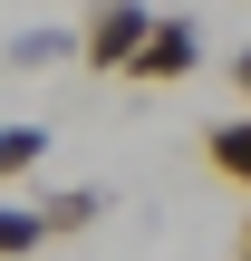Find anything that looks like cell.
<instances>
[{"label": "cell", "mask_w": 251, "mask_h": 261, "mask_svg": "<svg viewBox=\"0 0 251 261\" xmlns=\"http://www.w3.org/2000/svg\"><path fill=\"white\" fill-rule=\"evenodd\" d=\"M145 29H155V0H97V10H87V29H77V58L126 77V58L145 48Z\"/></svg>", "instance_id": "1"}, {"label": "cell", "mask_w": 251, "mask_h": 261, "mask_svg": "<svg viewBox=\"0 0 251 261\" xmlns=\"http://www.w3.org/2000/svg\"><path fill=\"white\" fill-rule=\"evenodd\" d=\"M193 68H203V29L155 10V29H145V48L126 58V77H145V87H174V77H193Z\"/></svg>", "instance_id": "2"}, {"label": "cell", "mask_w": 251, "mask_h": 261, "mask_svg": "<svg viewBox=\"0 0 251 261\" xmlns=\"http://www.w3.org/2000/svg\"><path fill=\"white\" fill-rule=\"evenodd\" d=\"M203 165H213L222 184H251V107L222 116V126H203Z\"/></svg>", "instance_id": "3"}, {"label": "cell", "mask_w": 251, "mask_h": 261, "mask_svg": "<svg viewBox=\"0 0 251 261\" xmlns=\"http://www.w3.org/2000/svg\"><path fill=\"white\" fill-rule=\"evenodd\" d=\"M97 213H106V194H97V184H68V194H48V203H39L48 242H68V232H97Z\"/></svg>", "instance_id": "4"}, {"label": "cell", "mask_w": 251, "mask_h": 261, "mask_svg": "<svg viewBox=\"0 0 251 261\" xmlns=\"http://www.w3.org/2000/svg\"><path fill=\"white\" fill-rule=\"evenodd\" d=\"M39 155H48V126H0V184L39 174Z\"/></svg>", "instance_id": "5"}, {"label": "cell", "mask_w": 251, "mask_h": 261, "mask_svg": "<svg viewBox=\"0 0 251 261\" xmlns=\"http://www.w3.org/2000/svg\"><path fill=\"white\" fill-rule=\"evenodd\" d=\"M68 48H77L68 29H19V39H10V68H58Z\"/></svg>", "instance_id": "6"}, {"label": "cell", "mask_w": 251, "mask_h": 261, "mask_svg": "<svg viewBox=\"0 0 251 261\" xmlns=\"http://www.w3.org/2000/svg\"><path fill=\"white\" fill-rule=\"evenodd\" d=\"M39 242H48L39 203H0V252H39Z\"/></svg>", "instance_id": "7"}, {"label": "cell", "mask_w": 251, "mask_h": 261, "mask_svg": "<svg viewBox=\"0 0 251 261\" xmlns=\"http://www.w3.org/2000/svg\"><path fill=\"white\" fill-rule=\"evenodd\" d=\"M232 97H242V107H251V48H242V58H232Z\"/></svg>", "instance_id": "8"}, {"label": "cell", "mask_w": 251, "mask_h": 261, "mask_svg": "<svg viewBox=\"0 0 251 261\" xmlns=\"http://www.w3.org/2000/svg\"><path fill=\"white\" fill-rule=\"evenodd\" d=\"M232 252H242V261H251V223H242V232H232Z\"/></svg>", "instance_id": "9"}]
</instances>
